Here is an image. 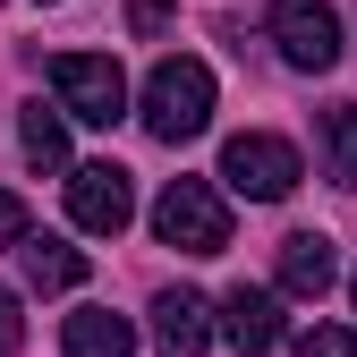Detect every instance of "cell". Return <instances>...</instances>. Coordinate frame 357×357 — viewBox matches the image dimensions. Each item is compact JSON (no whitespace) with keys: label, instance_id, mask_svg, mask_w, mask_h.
<instances>
[{"label":"cell","instance_id":"4fadbf2b","mask_svg":"<svg viewBox=\"0 0 357 357\" xmlns=\"http://www.w3.org/2000/svg\"><path fill=\"white\" fill-rule=\"evenodd\" d=\"M17 145H26L34 170H60V162H68V128H60V111L26 102V111H17Z\"/></svg>","mask_w":357,"mask_h":357},{"label":"cell","instance_id":"7c38bea8","mask_svg":"<svg viewBox=\"0 0 357 357\" xmlns=\"http://www.w3.org/2000/svg\"><path fill=\"white\" fill-rule=\"evenodd\" d=\"M315 137H324V162H332V178L357 196V102H332V111L315 119Z\"/></svg>","mask_w":357,"mask_h":357},{"label":"cell","instance_id":"ac0fdd59","mask_svg":"<svg viewBox=\"0 0 357 357\" xmlns=\"http://www.w3.org/2000/svg\"><path fill=\"white\" fill-rule=\"evenodd\" d=\"M349 298H357V273H349Z\"/></svg>","mask_w":357,"mask_h":357},{"label":"cell","instance_id":"9a60e30c","mask_svg":"<svg viewBox=\"0 0 357 357\" xmlns=\"http://www.w3.org/2000/svg\"><path fill=\"white\" fill-rule=\"evenodd\" d=\"M34 230V213H26V196H9V188H0V247H17Z\"/></svg>","mask_w":357,"mask_h":357},{"label":"cell","instance_id":"30bf717a","mask_svg":"<svg viewBox=\"0 0 357 357\" xmlns=\"http://www.w3.org/2000/svg\"><path fill=\"white\" fill-rule=\"evenodd\" d=\"M60 349L68 357H137V324L111 315V306H77L68 332H60Z\"/></svg>","mask_w":357,"mask_h":357},{"label":"cell","instance_id":"8992f818","mask_svg":"<svg viewBox=\"0 0 357 357\" xmlns=\"http://www.w3.org/2000/svg\"><path fill=\"white\" fill-rule=\"evenodd\" d=\"M128 213H137V188H128V170H119V162H85V170L68 178V221H77V230L119 238V230H128Z\"/></svg>","mask_w":357,"mask_h":357},{"label":"cell","instance_id":"6da1fadb","mask_svg":"<svg viewBox=\"0 0 357 357\" xmlns=\"http://www.w3.org/2000/svg\"><path fill=\"white\" fill-rule=\"evenodd\" d=\"M145 128L162 145H196L204 128H213V68L204 60H153V77H145Z\"/></svg>","mask_w":357,"mask_h":357},{"label":"cell","instance_id":"7a4b0ae2","mask_svg":"<svg viewBox=\"0 0 357 357\" xmlns=\"http://www.w3.org/2000/svg\"><path fill=\"white\" fill-rule=\"evenodd\" d=\"M153 238L178 255H221L230 247V204L213 196V178H170L153 196Z\"/></svg>","mask_w":357,"mask_h":357},{"label":"cell","instance_id":"52a82bcc","mask_svg":"<svg viewBox=\"0 0 357 357\" xmlns=\"http://www.w3.org/2000/svg\"><path fill=\"white\" fill-rule=\"evenodd\" d=\"M213 315H221V340H230L238 357H264V349H281V332H289V324H281V289H247V281H238L230 298H221Z\"/></svg>","mask_w":357,"mask_h":357},{"label":"cell","instance_id":"5b68a950","mask_svg":"<svg viewBox=\"0 0 357 357\" xmlns=\"http://www.w3.org/2000/svg\"><path fill=\"white\" fill-rule=\"evenodd\" d=\"M273 52L298 77L340 68V9H332V0H273Z\"/></svg>","mask_w":357,"mask_h":357},{"label":"cell","instance_id":"ba28073f","mask_svg":"<svg viewBox=\"0 0 357 357\" xmlns=\"http://www.w3.org/2000/svg\"><path fill=\"white\" fill-rule=\"evenodd\" d=\"M340 281V247L324 230H289L281 238V298H324Z\"/></svg>","mask_w":357,"mask_h":357},{"label":"cell","instance_id":"5bb4252c","mask_svg":"<svg viewBox=\"0 0 357 357\" xmlns=\"http://www.w3.org/2000/svg\"><path fill=\"white\" fill-rule=\"evenodd\" d=\"M298 357H357V332H340V324H315V332H298Z\"/></svg>","mask_w":357,"mask_h":357},{"label":"cell","instance_id":"277c9868","mask_svg":"<svg viewBox=\"0 0 357 357\" xmlns=\"http://www.w3.org/2000/svg\"><path fill=\"white\" fill-rule=\"evenodd\" d=\"M221 178H230L238 196H255V204H281L298 178H306V162H298L289 137H264V128H247V137L221 145Z\"/></svg>","mask_w":357,"mask_h":357},{"label":"cell","instance_id":"9c48e42d","mask_svg":"<svg viewBox=\"0 0 357 357\" xmlns=\"http://www.w3.org/2000/svg\"><path fill=\"white\" fill-rule=\"evenodd\" d=\"M204 340H213V306L196 289H162L153 298V349L162 357H204Z\"/></svg>","mask_w":357,"mask_h":357},{"label":"cell","instance_id":"3957f363","mask_svg":"<svg viewBox=\"0 0 357 357\" xmlns=\"http://www.w3.org/2000/svg\"><path fill=\"white\" fill-rule=\"evenodd\" d=\"M52 94H60V111L85 119V128L128 119V77H119V60H102V52H60V60H52Z\"/></svg>","mask_w":357,"mask_h":357},{"label":"cell","instance_id":"8fae6325","mask_svg":"<svg viewBox=\"0 0 357 357\" xmlns=\"http://www.w3.org/2000/svg\"><path fill=\"white\" fill-rule=\"evenodd\" d=\"M17 264H26V281H34L43 298H52V289H77V281H85V255H77V247H60V238H34V230L17 238Z\"/></svg>","mask_w":357,"mask_h":357},{"label":"cell","instance_id":"e0dca14e","mask_svg":"<svg viewBox=\"0 0 357 357\" xmlns=\"http://www.w3.org/2000/svg\"><path fill=\"white\" fill-rule=\"evenodd\" d=\"M128 26L137 34H170V0H128Z\"/></svg>","mask_w":357,"mask_h":357},{"label":"cell","instance_id":"2e32d148","mask_svg":"<svg viewBox=\"0 0 357 357\" xmlns=\"http://www.w3.org/2000/svg\"><path fill=\"white\" fill-rule=\"evenodd\" d=\"M26 340V315H17V289H0V357H17Z\"/></svg>","mask_w":357,"mask_h":357}]
</instances>
